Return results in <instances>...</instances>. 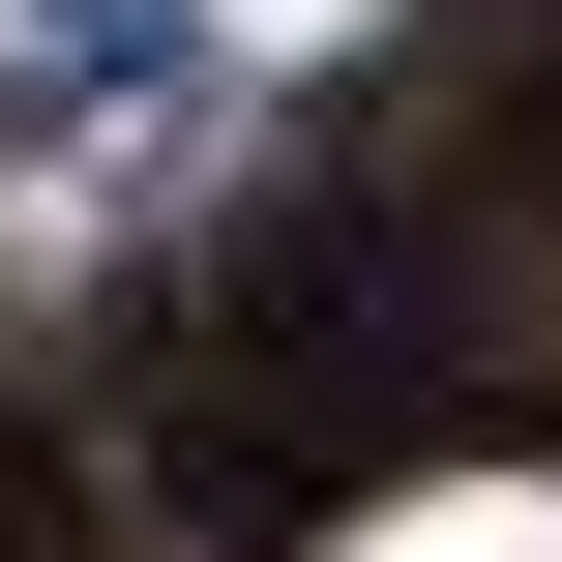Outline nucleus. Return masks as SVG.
Returning a JSON list of instances; mask_svg holds the SVG:
<instances>
[{"mask_svg": "<svg viewBox=\"0 0 562 562\" xmlns=\"http://www.w3.org/2000/svg\"><path fill=\"white\" fill-rule=\"evenodd\" d=\"M178 30H207V0H59V59H30V119H59V89H148Z\"/></svg>", "mask_w": 562, "mask_h": 562, "instance_id": "2", "label": "nucleus"}, {"mask_svg": "<svg viewBox=\"0 0 562 562\" xmlns=\"http://www.w3.org/2000/svg\"><path fill=\"white\" fill-rule=\"evenodd\" d=\"M119 504H178V562H326L356 445H326L207 296H119Z\"/></svg>", "mask_w": 562, "mask_h": 562, "instance_id": "1", "label": "nucleus"}]
</instances>
